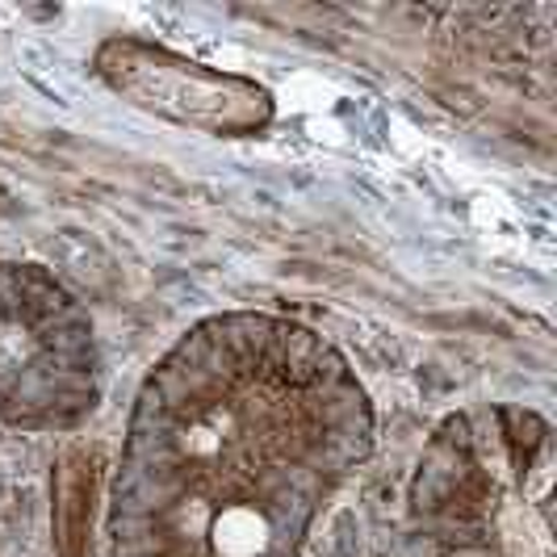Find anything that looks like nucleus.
Wrapping results in <instances>:
<instances>
[{
  "label": "nucleus",
  "instance_id": "obj_1",
  "mask_svg": "<svg viewBox=\"0 0 557 557\" xmlns=\"http://www.w3.org/2000/svg\"><path fill=\"white\" fill-rule=\"evenodd\" d=\"M235 327L239 369L219 373L201 327L147 382L117 478V549L156 536L160 554L294 557L310 520L369 448V407L348 369L302 327Z\"/></svg>",
  "mask_w": 557,
  "mask_h": 557
},
{
  "label": "nucleus",
  "instance_id": "obj_2",
  "mask_svg": "<svg viewBox=\"0 0 557 557\" xmlns=\"http://www.w3.org/2000/svg\"><path fill=\"white\" fill-rule=\"evenodd\" d=\"M92 72L126 106L214 139L264 135L277 117V101L264 84L143 38H106L92 55Z\"/></svg>",
  "mask_w": 557,
  "mask_h": 557
}]
</instances>
